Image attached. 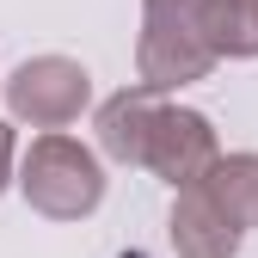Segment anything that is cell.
<instances>
[{"instance_id":"cell-1","label":"cell","mask_w":258,"mask_h":258,"mask_svg":"<svg viewBox=\"0 0 258 258\" xmlns=\"http://www.w3.org/2000/svg\"><path fill=\"white\" fill-rule=\"evenodd\" d=\"M19 190H25V203L49 215V221H80L105 203V166H99V154H92L86 142L74 136H37L25 148L19 160Z\"/></svg>"},{"instance_id":"cell-9","label":"cell","mask_w":258,"mask_h":258,"mask_svg":"<svg viewBox=\"0 0 258 258\" xmlns=\"http://www.w3.org/2000/svg\"><path fill=\"white\" fill-rule=\"evenodd\" d=\"M13 160H19V148H13V123H0V190L13 184Z\"/></svg>"},{"instance_id":"cell-8","label":"cell","mask_w":258,"mask_h":258,"mask_svg":"<svg viewBox=\"0 0 258 258\" xmlns=\"http://www.w3.org/2000/svg\"><path fill=\"white\" fill-rule=\"evenodd\" d=\"M203 37L215 55H258V0H203Z\"/></svg>"},{"instance_id":"cell-5","label":"cell","mask_w":258,"mask_h":258,"mask_svg":"<svg viewBox=\"0 0 258 258\" xmlns=\"http://www.w3.org/2000/svg\"><path fill=\"white\" fill-rule=\"evenodd\" d=\"M240 240L246 234L221 215V203L209 197L203 184L178 190V203H172V252L178 258H234Z\"/></svg>"},{"instance_id":"cell-3","label":"cell","mask_w":258,"mask_h":258,"mask_svg":"<svg viewBox=\"0 0 258 258\" xmlns=\"http://www.w3.org/2000/svg\"><path fill=\"white\" fill-rule=\"evenodd\" d=\"M86 105H92V74L68 55H31L7 80V111L31 129H43V136L68 129Z\"/></svg>"},{"instance_id":"cell-7","label":"cell","mask_w":258,"mask_h":258,"mask_svg":"<svg viewBox=\"0 0 258 258\" xmlns=\"http://www.w3.org/2000/svg\"><path fill=\"white\" fill-rule=\"evenodd\" d=\"M203 190L221 203V215L240 234L258 228V154H221L209 166V178H203Z\"/></svg>"},{"instance_id":"cell-4","label":"cell","mask_w":258,"mask_h":258,"mask_svg":"<svg viewBox=\"0 0 258 258\" xmlns=\"http://www.w3.org/2000/svg\"><path fill=\"white\" fill-rule=\"evenodd\" d=\"M221 160V142L203 111H184V105H160L154 111V129H148V148H142V166L154 178H166L172 190H190L203 184L209 166Z\"/></svg>"},{"instance_id":"cell-2","label":"cell","mask_w":258,"mask_h":258,"mask_svg":"<svg viewBox=\"0 0 258 258\" xmlns=\"http://www.w3.org/2000/svg\"><path fill=\"white\" fill-rule=\"evenodd\" d=\"M203 0H142V43H136V80L148 92H178L190 80H209L215 49L203 37Z\"/></svg>"},{"instance_id":"cell-6","label":"cell","mask_w":258,"mask_h":258,"mask_svg":"<svg viewBox=\"0 0 258 258\" xmlns=\"http://www.w3.org/2000/svg\"><path fill=\"white\" fill-rule=\"evenodd\" d=\"M154 111H160V92H148L142 80L123 86L117 99H105L99 105V148H105V160H117V166H142Z\"/></svg>"}]
</instances>
